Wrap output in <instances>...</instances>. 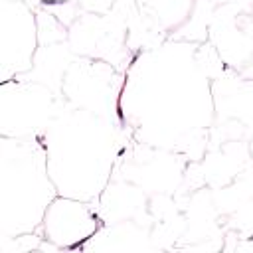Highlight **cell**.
<instances>
[{
  "label": "cell",
  "instance_id": "cell-1",
  "mask_svg": "<svg viewBox=\"0 0 253 253\" xmlns=\"http://www.w3.org/2000/svg\"><path fill=\"white\" fill-rule=\"evenodd\" d=\"M119 115L138 144L170 152L200 144L215 103L198 45L166 42L138 53L123 79Z\"/></svg>",
  "mask_w": 253,
  "mask_h": 253
},
{
  "label": "cell",
  "instance_id": "cell-2",
  "mask_svg": "<svg viewBox=\"0 0 253 253\" xmlns=\"http://www.w3.org/2000/svg\"><path fill=\"white\" fill-rule=\"evenodd\" d=\"M40 138L57 194L97 202L121 154L117 119L65 105Z\"/></svg>",
  "mask_w": 253,
  "mask_h": 253
},
{
  "label": "cell",
  "instance_id": "cell-3",
  "mask_svg": "<svg viewBox=\"0 0 253 253\" xmlns=\"http://www.w3.org/2000/svg\"><path fill=\"white\" fill-rule=\"evenodd\" d=\"M57 188L40 136H0V239L36 233Z\"/></svg>",
  "mask_w": 253,
  "mask_h": 253
},
{
  "label": "cell",
  "instance_id": "cell-4",
  "mask_svg": "<svg viewBox=\"0 0 253 253\" xmlns=\"http://www.w3.org/2000/svg\"><path fill=\"white\" fill-rule=\"evenodd\" d=\"M65 107V99L42 81L16 77L0 87V136L36 138Z\"/></svg>",
  "mask_w": 253,
  "mask_h": 253
},
{
  "label": "cell",
  "instance_id": "cell-5",
  "mask_svg": "<svg viewBox=\"0 0 253 253\" xmlns=\"http://www.w3.org/2000/svg\"><path fill=\"white\" fill-rule=\"evenodd\" d=\"M38 51L40 28L32 2L0 0V83L28 75Z\"/></svg>",
  "mask_w": 253,
  "mask_h": 253
},
{
  "label": "cell",
  "instance_id": "cell-6",
  "mask_svg": "<svg viewBox=\"0 0 253 253\" xmlns=\"http://www.w3.org/2000/svg\"><path fill=\"white\" fill-rule=\"evenodd\" d=\"M117 75L111 65L105 61H89L81 59L69 65L61 95L67 101V105L93 111L105 117H119V97L123 83H115Z\"/></svg>",
  "mask_w": 253,
  "mask_h": 253
},
{
  "label": "cell",
  "instance_id": "cell-7",
  "mask_svg": "<svg viewBox=\"0 0 253 253\" xmlns=\"http://www.w3.org/2000/svg\"><path fill=\"white\" fill-rule=\"evenodd\" d=\"M105 225L95 202H85L67 196H55L49 204L38 233L53 245V249H83Z\"/></svg>",
  "mask_w": 253,
  "mask_h": 253
},
{
  "label": "cell",
  "instance_id": "cell-8",
  "mask_svg": "<svg viewBox=\"0 0 253 253\" xmlns=\"http://www.w3.org/2000/svg\"><path fill=\"white\" fill-rule=\"evenodd\" d=\"M144 6L164 28L180 26L192 12V0H144Z\"/></svg>",
  "mask_w": 253,
  "mask_h": 253
},
{
  "label": "cell",
  "instance_id": "cell-9",
  "mask_svg": "<svg viewBox=\"0 0 253 253\" xmlns=\"http://www.w3.org/2000/svg\"><path fill=\"white\" fill-rule=\"evenodd\" d=\"M249 154H251V160H253V136H251V142H249Z\"/></svg>",
  "mask_w": 253,
  "mask_h": 253
},
{
  "label": "cell",
  "instance_id": "cell-10",
  "mask_svg": "<svg viewBox=\"0 0 253 253\" xmlns=\"http://www.w3.org/2000/svg\"><path fill=\"white\" fill-rule=\"evenodd\" d=\"M22 2H32V0H22Z\"/></svg>",
  "mask_w": 253,
  "mask_h": 253
}]
</instances>
